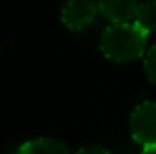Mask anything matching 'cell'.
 Instances as JSON below:
<instances>
[{"mask_svg":"<svg viewBox=\"0 0 156 154\" xmlns=\"http://www.w3.org/2000/svg\"><path fill=\"white\" fill-rule=\"evenodd\" d=\"M134 24L144 33H154L156 31V0H147L138 5L134 15Z\"/></svg>","mask_w":156,"mask_h":154,"instance_id":"obj_6","label":"cell"},{"mask_svg":"<svg viewBox=\"0 0 156 154\" xmlns=\"http://www.w3.org/2000/svg\"><path fill=\"white\" fill-rule=\"evenodd\" d=\"M76 154H111V152L105 151V149H102V147H83Z\"/></svg>","mask_w":156,"mask_h":154,"instance_id":"obj_8","label":"cell"},{"mask_svg":"<svg viewBox=\"0 0 156 154\" xmlns=\"http://www.w3.org/2000/svg\"><path fill=\"white\" fill-rule=\"evenodd\" d=\"M147 33H144L134 22L113 24L104 29L100 38L102 53L118 64L134 62L145 53Z\"/></svg>","mask_w":156,"mask_h":154,"instance_id":"obj_1","label":"cell"},{"mask_svg":"<svg viewBox=\"0 0 156 154\" xmlns=\"http://www.w3.org/2000/svg\"><path fill=\"white\" fill-rule=\"evenodd\" d=\"M98 11V4L93 0H67L62 7V22L71 31H82L96 18Z\"/></svg>","mask_w":156,"mask_h":154,"instance_id":"obj_3","label":"cell"},{"mask_svg":"<svg viewBox=\"0 0 156 154\" xmlns=\"http://www.w3.org/2000/svg\"><path fill=\"white\" fill-rule=\"evenodd\" d=\"M144 69H145V75L149 78V82L156 83V44L147 51V54H145Z\"/></svg>","mask_w":156,"mask_h":154,"instance_id":"obj_7","label":"cell"},{"mask_svg":"<svg viewBox=\"0 0 156 154\" xmlns=\"http://www.w3.org/2000/svg\"><path fill=\"white\" fill-rule=\"evenodd\" d=\"M138 0H98L100 13L113 24H125L134 20Z\"/></svg>","mask_w":156,"mask_h":154,"instance_id":"obj_4","label":"cell"},{"mask_svg":"<svg viewBox=\"0 0 156 154\" xmlns=\"http://www.w3.org/2000/svg\"><path fill=\"white\" fill-rule=\"evenodd\" d=\"M142 154H156V145H151V147H144Z\"/></svg>","mask_w":156,"mask_h":154,"instance_id":"obj_9","label":"cell"},{"mask_svg":"<svg viewBox=\"0 0 156 154\" xmlns=\"http://www.w3.org/2000/svg\"><path fill=\"white\" fill-rule=\"evenodd\" d=\"M16 154H69V151L55 138H35L22 143Z\"/></svg>","mask_w":156,"mask_h":154,"instance_id":"obj_5","label":"cell"},{"mask_svg":"<svg viewBox=\"0 0 156 154\" xmlns=\"http://www.w3.org/2000/svg\"><path fill=\"white\" fill-rule=\"evenodd\" d=\"M129 129L136 143L144 147L156 145V102H142L129 118Z\"/></svg>","mask_w":156,"mask_h":154,"instance_id":"obj_2","label":"cell"}]
</instances>
